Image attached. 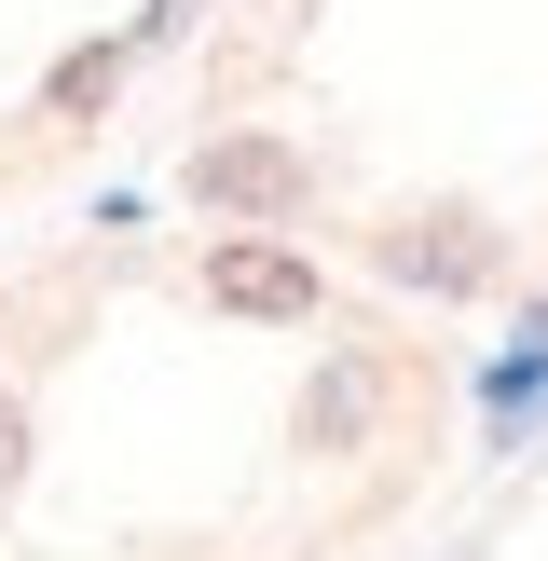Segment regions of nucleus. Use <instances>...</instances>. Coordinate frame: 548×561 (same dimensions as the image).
I'll use <instances>...</instances> for the list:
<instances>
[{"label":"nucleus","instance_id":"nucleus-1","mask_svg":"<svg viewBox=\"0 0 548 561\" xmlns=\"http://www.w3.org/2000/svg\"><path fill=\"white\" fill-rule=\"evenodd\" d=\"M206 301L219 316H316V261L301 247H261V233H219L206 247Z\"/></svg>","mask_w":548,"mask_h":561},{"label":"nucleus","instance_id":"nucleus-2","mask_svg":"<svg viewBox=\"0 0 548 561\" xmlns=\"http://www.w3.org/2000/svg\"><path fill=\"white\" fill-rule=\"evenodd\" d=\"M192 192H206V206H233V219H274V206H301V164L274 151V137H219V151L192 164Z\"/></svg>","mask_w":548,"mask_h":561},{"label":"nucleus","instance_id":"nucleus-3","mask_svg":"<svg viewBox=\"0 0 548 561\" xmlns=\"http://www.w3.org/2000/svg\"><path fill=\"white\" fill-rule=\"evenodd\" d=\"M370 398H384V370H370V356H329V370H316V398H301V438H316V453H343V438L370 425Z\"/></svg>","mask_w":548,"mask_h":561},{"label":"nucleus","instance_id":"nucleus-4","mask_svg":"<svg viewBox=\"0 0 548 561\" xmlns=\"http://www.w3.org/2000/svg\"><path fill=\"white\" fill-rule=\"evenodd\" d=\"M384 261L425 274V288H466V274H480V247H453V233H384Z\"/></svg>","mask_w":548,"mask_h":561},{"label":"nucleus","instance_id":"nucleus-5","mask_svg":"<svg viewBox=\"0 0 548 561\" xmlns=\"http://www.w3.org/2000/svg\"><path fill=\"white\" fill-rule=\"evenodd\" d=\"M14 466H27V411L0 398V493H14Z\"/></svg>","mask_w":548,"mask_h":561}]
</instances>
